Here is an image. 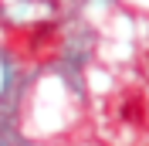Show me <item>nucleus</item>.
I'll list each match as a JSON object with an SVG mask.
<instances>
[]
</instances>
